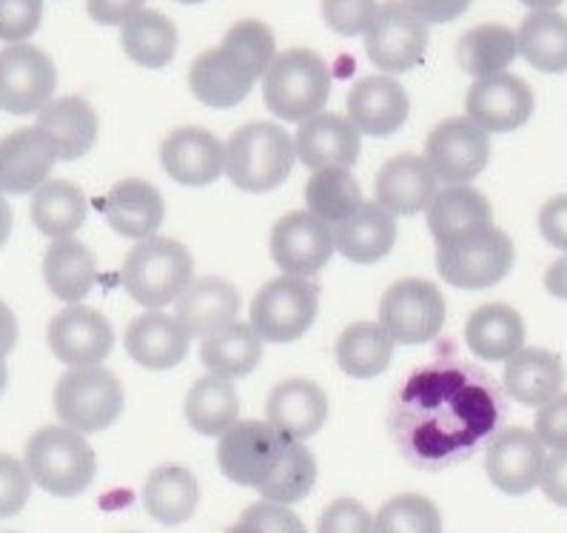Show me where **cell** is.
Returning a JSON list of instances; mask_svg holds the SVG:
<instances>
[{
    "mask_svg": "<svg viewBox=\"0 0 567 533\" xmlns=\"http://www.w3.org/2000/svg\"><path fill=\"white\" fill-rule=\"evenodd\" d=\"M485 380L465 366H434L411 377L394 411V437L408 460L440 468L474 453L499 420V400Z\"/></svg>",
    "mask_w": 567,
    "mask_h": 533,
    "instance_id": "1",
    "label": "cell"
},
{
    "mask_svg": "<svg viewBox=\"0 0 567 533\" xmlns=\"http://www.w3.org/2000/svg\"><path fill=\"white\" fill-rule=\"evenodd\" d=\"M297 161L291 134L277 123H248L226 143V177L240 192L266 194L286 183Z\"/></svg>",
    "mask_w": 567,
    "mask_h": 533,
    "instance_id": "2",
    "label": "cell"
},
{
    "mask_svg": "<svg viewBox=\"0 0 567 533\" xmlns=\"http://www.w3.org/2000/svg\"><path fill=\"white\" fill-rule=\"evenodd\" d=\"M262 98L268 112L280 121H308L331 98V66L311 49H288L274 58L262 78Z\"/></svg>",
    "mask_w": 567,
    "mask_h": 533,
    "instance_id": "3",
    "label": "cell"
},
{
    "mask_svg": "<svg viewBox=\"0 0 567 533\" xmlns=\"http://www.w3.org/2000/svg\"><path fill=\"white\" fill-rule=\"evenodd\" d=\"M194 280V260L183 243L172 237H148L134 243L123 263V286L143 308L168 306Z\"/></svg>",
    "mask_w": 567,
    "mask_h": 533,
    "instance_id": "4",
    "label": "cell"
},
{
    "mask_svg": "<svg viewBox=\"0 0 567 533\" xmlns=\"http://www.w3.org/2000/svg\"><path fill=\"white\" fill-rule=\"evenodd\" d=\"M27 468L34 485L52 496H78L92 485L97 460L81 431L47 426L29 437Z\"/></svg>",
    "mask_w": 567,
    "mask_h": 533,
    "instance_id": "5",
    "label": "cell"
},
{
    "mask_svg": "<svg viewBox=\"0 0 567 533\" xmlns=\"http://www.w3.org/2000/svg\"><path fill=\"white\" fill-rule=\"evenodd\" d=\"M126 393L121 380L103 366L72 368L54 386L58 420L72 431L97 433L114 426L121 417Z\"/></svg>",
    "mask_w": 567,
    "mask_h": 533,
    "instance_id": "6",
    "label": "cell"
},
{
    "mask_svg": "<svg viewBox=\"0 0 567 533\" xmlns=\"http://www.w3.org/2000/svg\"><path fill=\"white\" fill-rule=\"evenodd\" d=\"M514 240L502 228H485L480 234L436 246V271L442 280L465 291H485L507 277L514 268Z\"/></svg>",
    "mask_w": 567,
    "mask_h": 533,
    "instance_id": "7",
    "label": "cell"
},
{
    "mask_svg": "<svg viewBox=\"0 0 567 533\" xmlns=\"http://www.w3.org/2000/svg\"><path fill=\"white\" fill-rule=\"evenodd\" d=\"M317 311H320V286L308 277L282 274L254 297L248 326L262 342H295L315 326Z\"/></svg>",
    "mask_w": 567,
    "mask_h": 533,
    "instance_id": "8",
    "label": "cell"
},
{
    "mask_svg": "<svg viewBox=\"0 0 567 533\" xmlns=\"http://www.w3.org/2000/svg\"><path fill=\"white\" fill-rule=\"evenodd\" d=\"M445 294L434 283L408 277L394 283L380 300V326L400 346H420L434 340L445 326Z\"/></svg>",
    "mask_w": 567,
    "mask_h": 533,
    "instance_id": "9",
    "label": "cell"
},
{
    "mask_svg": "<svg viewBox=\"0 0 567 533\" xmlns=\"http://www.w3.org/2000/svg\"><path fill=\"white\" fill-rule=\"evenodd\" d=\"M288 440L291 437L280 433L268 422L237 420L217 442V465L234 485L257 491L274 473Z\"/></svg>",
    "mask_w": 567,
    "mask_h": 533,
    "instance_id": "10",
    "label": "cell"
},
{
    "mask_svg": "<svg viewBox=\"0 0 567 533\" xmlns=\"http://www.w3.org/2000/svg\"><path fill=\"white\" fill-rule=\"evenodd\" d=\"M427 41L431 34L425 21L400 0H385L365 32V54L382 72L402 74L425 61Z\"/></svg>",
    "mask_w": 567,
    "mask_h": 533,
    "instance_id": "11",
    "label": "cell"
},
{
    "mask_svg": "<svg viewBox=\"0 0 567 533\" xmlns=\"http://www.w3.org/2000/svg\"><path fill=\"white\" fill-rule=\"evenodd\" d=\"M425 161L434 168L436 181L451 186L467 183L485 172L491 161V137L471 117H447L427 134Z\"/></svg>",
    "mask_w": 567,
    "mask_h": 533,
    "instance_id": "12",
    "label": "cell"
},
{
    "mask_svg": "<svg viewBox=\"0 0 567 533\" xmlns=\"http://www.w3.org/2000/svg\"><path fill=\"white\" fill-rule=\"evenodd\" d=\"M58 69L43 49L12 43L0 49V109L9 114H34L52 101Z\"/></svg>",
    "mask_w": 567,
    "mask_h": 533,
    "instance_id": "13",
    "label": "cell"
},
{
    "mask_svg": "<svg viewBox=\"0 0 567 533\" xmlns=\"http://www.w3.org/2000/svg\"><path fill=\"white\" fill-rule=\"evenodd\" d=\"M337 252L334 232L308 212H291L271 228V257L291 277H315Z\"/></svg>",
    "mask_w": 567,
    "mask_h": 533,
    "instance_id": "14",
    "label": "cell"
},
{
    "mask_svg": "<svg viewBox=\"0 0 567 533\" xmlns=\"http://www.w3.org/2000/svg\"><path fill=\"white\" fill-rule=\"evenodd\" d=\"M534 92L516 74H491L471 83L465 98L467 117L487 134L516 132L534 114Z\"/></svg>",
    "mask_w": 567,
    "mask_h": 533,
    "instance_id": "15",
    "label": "cell"
},
{
    "mask_svg": "<svg viewBox=\"0 0 567 533\" xmlns=\"http://www.w3.org/2000/svg\"><path fill=\"white\" fill-rule=\"evenodd\" d=\"M47 337L54 357L72 368L101 366L114 348L112 322L83 303L54 314Z\"/></svg>",
    "mask_w": 567,
    "mask_h": 533,
    "instance_id": "16",
    "label": "cell"
},
{
    "mask_svg": "<svg viewBox=\"0 0 567 533\" xmlns=\"http://www.w3.org/2000/svg\"><path fill=\"white\" fill-rule=\"evenodd\" d=\"M545 460V445L534 431L505 428L487 442L485 471L502 493L525 496L539 485Z\"/></svg>",
    "mask_w": 567,
    "mask_h": 533,
    "instance_id": "17",
    "label": "cell"
},
{
    "mask_svg": "<svg viewBox=\"0 0 567 533\" xmlns=\"http://www.w3.org/2000/svg\"><path fill=\"white\" fill-rule=\"evenodd\" d=\"M257 78L260 74L226 43H220L217 49H206L188 69V86H192L194 98L212 109L240 106L251 94Z\"/></svg>",
    "mask_w": 567,
    "mask_h": 533,
    "instance_id": "18",
    "label": "cell"
},
{
    "mask_svg": "<svg viewBox=\"0 0 567 533\" xmlns=\"http://www.w3.org/2000/svg\"><path fill=\"white\" fill-rule=\"evenodd\" d=\"M161 161L168 177L183 186H212L226 168V146L206 129L183 126L163 141Z\"/></svg>",
    "mask_w": 567,
    "mask_h": 533,
    "instance_id": "19",
    "label": "cell"
},
{
    "mask_svg": "<svg viewBox=\"0 0 567 533\" xmlns=\"http://www.w3.org/2000/svg\"><path fill=\"white\" fill-rule=\"evenodd\" d=\"M54 161L58 154L38 126L0 137V194L21 197L38 192L52 174Z\"/></svg>",
    "mask_w": 567,
    "mask_h": 533,
    "instance_id": "20",
    "label": "cell"
},
{
    "mask_svg": "<svg viewBox=\"0 0 567 533\" xmlns=\"http://www.w3.org/2000/svg\"><path fill=\"white\" fill-rule=\"evenodd\" d=\"M411 112V101L400 81L374 74L362 78L348 92V121L354 123L360 134L371 137H388L400 132Z\"/></svg>",
    "mask_w": 567,
    "mask_h": 533,
    "instance_id": "21",
    "label": "cell"
},
{
    "mask_svg": "<svg viewBox=\"0 0 567 533\" xmlns=\"http://www.w3.org/2000/svg\"><path fill=\"white\" fill-rule=\"evenodd\" d=\"M295 148L302 166L311 168V172L351 168L360 157V132L342 114L320 112L300 123Z\"/></svg>",
    "mask_w": 567,
    "mask_h": 533,
    "instance_id": "22",
    "label": "cell"
},
{
    "mask_svg": "<svg viewBox=\"0 0 567 533\" xmlns=\"http://www.w3.org/2000/svg\"><path fill=\"white\" fill-rule=\"evenodd\" d=\"M436 174L420 154H396L380 168L374 197L385 212L411 217L431 206L436 197Z\"/></svg>",
    "mask_w": 567,
    "mask_h": 533,
    "instance_id": "23",
    "label": "cell"
},
{
    "mask_svg": "<svg viewBox=\"0 0 567 533\" xmlns=\"http://www.w3.org/2000/svg\"><path fill=\"white\" fill-rule=\"evenodd\" d=\"M240 314V291L223 277H200L177 297V322L188 337H212L234 326Z\"/></svg>",
    "mask_w": 567,
    "mask_h": 533,
    "instance_id": "24",
    "label": "cell"
},
{
    "mask_svg": "<svg viewBox=\"0 0 567 533\" xmlns=\"http://www.w3.org/2000/svg\"><path fill=\"white\" fill-rule=\"evenodd\" d=\"M188 337L177 317L166 311H146L126 328L123 346L137 366L148 371H168L188 357Z\"/></svg>",
    "mask_w": 567,
    "mask_h": 533,
    "instance_id": "25",
    "label": "cell"
},
{
    "mask_svg": "<svg viewBox=\"0 0 567 533\" xmlns=\"http://www.w3.org/2000/svg\"><path fill=\"white\" fill-rule=\"evenodd\" d=\"M266 413L268 426H274L291 440L302 442L326 426L328 397L317 382L295 377V380L280 382L268 393Z\"/></svg>",
    "mask_w": 567,
    "mask_h": 533,
    "instance_id": "26",
    "label": "cell"
},
{
    "mask_svg": "<svg viewBox=\"0 0 567 533\" xmlns=\"http://www.w3.org/2000/svg\"><path fill=\"white\" fill-rule=\"evenodd\" d=\"M106 221L114 232L128 240H148L157 234L166 217L161 188L141 177H126L114 183L106 197Z\"/></svg>",
    "mask_w": 567,
    "mask_h": 533,
    "instance_id": "27",
    "label": "cell"
},
{
    "mask_svg": "<svg viewBox=\"0 0 567 533\" xmlns=\"http://www.w3.org/2000/svg\"><path fill=\"white\" fill-rule=\"evenodd\" d=\"M494 226V208L474 186H447L427 206V228L440 243H454Z\"/></svg>",
    "mask_w": 567,
    "mask_h": 533,
    "instance_id": "28",
    "label": "cell"
},
{
    "mask_svg": "<svg viewBox=\"0 0 567 533\" xmlns=\"http://www.w3.org/2000/svg\"><path fill=\"white\" fill-rule=\"evenodd\" d=\"M505 393L525 408H542L559 397L565 386V366L556 353L545 348H522L505 362Z\"/></svg>",
    "mask_w": 567,
    "mask_h": 533,
    "instance_id": "29",
    "label": "cell"
},
{
    "mask_svg": "<svg viewBox=\"0 0 567 533\" xmlns=\"http://www.w3.org/2000/svg\"><path fill=\"white\" fill-rule=\"evenodd\" d=\"M38 129L49 137L58 161H78L97 141V114L83 98H58L38 112Z\"/></svg>",
    "mask_w": 567,
    "mask_h": 533,
    "instance_id": "30",
    "label": "cell"
},
{
    "mask_svg": "<svg viewBox=\"0 0 567 533\" xmlns=\"http://www.w3.org/2000/svg\"><path fill=\"white\" fill-rule=\"evenodd\" d=\"M465 342L480 360L507 362L525 348V320L505 303H487L467 317Z\"/></svg>",
    "mask_w": 567,
    "mask_h": 533,
    "instance_id": "31",
    "label": "cell"
},
{
    "mask_svg": "<svg viewBox=\"0 0 567 533\" xmlns=\"http://www.w3.org/2000/svg\"><path fill=\"white\" fill-rule=\"evenodd\" d=\"M334 246L346 260L357 266L382 260L391 254L396 243V221L394 214L385 212L380 203H362L360 212H354L348 221L337 223Z\"/></svg>",
    "mask_w": 567,
    "mask_h": 533,
    "instance_id": "32",
    "label": "cell"
},
{
    "mask_svg": "<svg viewBox=\"0 0 567 533\" xmlns=\"http://www.w3.org/2000/svg\"><path fill=\"white\" fill-rule=\"evenodd\" d=\"M200 502L197 476L183 465H161L148 473L143 488V505L161 525H183L194 516Z\"/></svg>",
    "mask_w": 567,
    "mask_h": 533,
    "instance_id": "33",
    "label": "cell"
},
{
    "mask_svg": "<svg viewBox=\"0 0 567 533\" xmlns=\"http://www.w3.org/2000/svg\"><path fill=\"white\" fill-rule=\"evenodd\" d=\"M43 280L58 300L78 306L81 300H86V294L97 280L94 254L74 237L54 240L43 257Z\"/></svg>",
    "mask_w": 567,
    "mask_h": 533,
    "instance_id": "34",
    "label": "cell"
},
{
    "mask_svg": "<svg viewBox=\"0 0 567 533\" xmlns=\"http://www.w3.org/2000/svg\"><path fill=\"white\" fill-rule=\"evenodd\" d=\"M186 420L203 437H223L240 420V397L228 377L208 373L188 388Z\"/></svg>",
    "mask_w": 567,
    "mask_h": 533,
    "instance_id": "35",
    "label": "cell"
},
{
    "mask_svg": "<svg viewBox=\"0 0 567 533\" xmlns=\"http://www.w3.org/2000/svg\"><path fill=\"white\" fill-rule=\"evenodd\" d=\"M177 27L172 18L154 9H141V12L123 23L121 43L128 61L143 69H163L174 61L177 54Z\"/></svg>",
    "mask_w": 567,
    "mask_h": 533,
    "instance_id": "36",
    "label": "cell"
},
{
    "mask_svg": "<svg viewBox=\"0 0 567 533\" xmlns=\"http://www.w3.org/2000/svg\"><path fill=\"white\" fill-rule=\"evenodd\" d=\"M519 54L536 72L561 74L567 72V18L559 12H530L522 21Z\"/></svg>",
    "mask_w": 567,
    "mask_h": 533,
    "instance_id": "37",
    "label": "cell"
},
{
    "mask_svg": "<svg viewBox=\"0 0 567 533\" xmlns=\"http://www.w3.org/2000/svg\"><path fill=\"white\" fill-rule=\"evenodd\" d=\"M519 54V41L516 32L499 23H485L471 32H465L456 43V63L465 69L467 74L480 78H491V74H502Z\"/></svg>",
    "mask_w": 567,
    "mask_h": 533,
    "instance_id": "38",
    "label": "cell"
},
{
    "mask_svg": "<svg viewBox=\"0 0 567 533\" xmlns=\"http://www.w3.org/2000/svg\"><path fill=\"white\" fill-rule=\"evenodd\" d=\"M391 334L380 322H354L337 340V362L354 380H371L382 373L394 357Z\"/></svg>",
    "mask_w": 567,
    "mask_h": 533,
    "instance_id": "39",
    "label": "cell"
},
{
    "mask_svg": "<svg viewBox=\"0 0 567 533\" xmlns=\"http://www.w3.org/2000/svg\"><path fill=\"white\" fill-rule=\"evenodd\" d=\"M32 223L34 228L52 240L72 237L81 232L86 221V197L74 183L69 181H47L32 197Z\"/></svg>",
    "mask_w": 567,
    "mask_h": 533,
    "instance_id": "40",
    "label": "cell"
},
{
    "mask_svg": "<svg viewBox=\"0 0 567 533\" xmlns=\"http://www.w3.org/2000/svg\"><path fill=\"white\" fill-rule=\"evenodd\" d=\"M200 360L217 377H246L262 360V340L248 322H234L203 340Z\"/></svg>",
    "mask_w": 567,
    "mask_h": 533,
    "instance_id": "41",
    "label": "cell"
},
{
    "mask_svg": "<svg viewBox=\"0 0 567 533\" xmlns=\"http://www.w3.org/2000/svg\"><path fill=\"white\" fill-rule=\"evenodd\" d=\"M308 212L328 226L348 221L362 208V188L348 168H320L306 183Z\"/></svg>",
    "mask_w": 567,
    "mask_h": 533,
    "instance_id": "42",
    "label": "cell"
},
{
    "mask_svg": "<svg viewBox=\"0 0 567 533\" xmlns=\"http://www.w3.org/2000/svg\"><path fill=\"white\" fill-rule=\"evenodd\" d=\"M317 482V460L315 453L308 451L302 442L288 440L286 451H282L280 462L274 468V473L257 488L266 502H277V505H295V502L306 500L311 488Z\"/></svg>",
    "mask_w": 567,
    "mask_h": 533,
    "instance_id": "43",
    "label": "cell"
},
{
    "mask_svg": "<svg viewBox=\"0 0 567 533\" xmlns=\"http://www.w3.org/2000/svg\"><path fill=\"white\" fill-rule=\"evenodd\" d=\"M374 533H442L440 508L422 493H400L380 508Z\"/></svg>",
    "mask_w": 567,
    "mask_h": 533,
    "instance_id": "44",
    "label": "cell"
},
{
    "mask_svg": "<svg viewBox=\"0 0 567 533\" xmlns=\"http://www.w3.org/2000/svg\"><path fill=\"white\" fill-rule=\"evenodd\" d=\"M32 482L27 462H21L12 453H0V520H9L27 508Z\"/></svg>",
    "mask_w": 567,
    "mask_h": 533,
    "instance_id": "45",
    "label": "cell"
},
{
    "mask_svg": "<svg viewBox=\"0 0 567 533\" xmlns=\"http://www.w3.org/2000/svg\"><path fill=\"white\" fill-rule=\"evenodd\" d=\"M377 0H322V18L331 32L342 38H357L368 32L371 21L377 18Z\"/></svg>",
    "mask_w": 567,
    "mask_h": 533,
    "instance_id": "46",
    "label": "cell"
},
{
    "mask_svg": "<svg viewBox=\"0 0 567 533\" xmlns=\"http://www.w3.org/2000/svg\"><path fill=\"white\" fill-rule=\"evenodd\" d=\"M43 21V0H0V41L23 43Z\"/></svg>",
    "mask_w": 567,
    "mask_h": 533,
    "instance_id": "47",
    "label": "cell"
},
{
    "mask_svg": "<svg viewBox=\"0 0 567 533\" xmlns=\"http://www.w3.org/2000/svg\"><path fill=\"white\" fill-rule=\"evenodd\" d=\"M317 533H374V516L357 500H337L322 511Z\"/></svg>",
    "mask_w": 567,
    "mask_h": 533,
    "instance_id": "48",
    "label": "cell"
},
{
    "mask_svg": "<svg viewBox=\"0 0 567 533\" xmlns=\"http://www.w3.org/2000/svg\"><path fill=\"white\" fill-rule=\"evenodd\" d=\"M534 433L545 448L565 451L567 448V393H559L536 411Z\"/></svg>",
    "mask_w": 567,
    "mask_h": 533,
    "instance_id": "49",
    "label": "cell"
},
{
    "mask_svg": "<svg viewBox=\"0 0 567 533\" xmlns=\"http://www.w3.org/2000/svg\"><path fill=\"white\" fill-rule=\"evenodd\" d=\"M243 522H251L254 527H260L262 533H308L302 520L288 505H277V502H257V505L246 508Z\"/></svg>",
    "mask_w": 567,
    "mask_h": 533,
    "instance_id": "50",
    "label": "cell"
},
{
    "mask_svg": "<svg viewBox=\"0 0 567 533\" xmlns=\"http://www.w3.org/2000/svg\"><path fill=\"white\" fill-rule=\"evenodd\" d=\"M539 232L545 243L567 252V194L547 201L539 212Z\"/></svg>",
    "mask_w": 567,
    "mask_h": 533,
    "instance_id": "51",
    "label": "cell"
},
{
    "mask_svg": "<svg viewBox=\"0 0 567 533\" xmlns=\"http://www.w3.org/2000/svg\"><path fill=\"white\" fill-rule=\"evenodd\" d=\"M143 7L146 0H86L89 18L101 27H123Z\"/></svg>",
    "mask_w": 567,
    "mask_h": 533,
    "instance_id": "52",
    "label": "cell"
},
{
    "mask_svg": "<svg viewBox=\"0 0 567 533\" xmlns=\"http://www.w3.org/2000/svg\"><path fill=\"white\" fill-rule=\"evenodd\" d=\"M542 491L554 505L567 508V448L565 451H554L545 460L542 468Z\"/></svg>",
    "mask_w": 567,
    "mask_h": 533,
    "instance_id": "53",
    "label": "cell"
},
{
    "mask_svg": "<svg viewBox=\"0 0 567 533\" xmlns=\"http://www.w3.org/2000/svg\"><path fill=\"white\" fill-rule=\"evenodd\" d=\"M425 23H451L467 12L474 0H402Z\"/></svg>",
    "mask_w": 567,
    "mask_h": 533,
    "instance_id": "54",
    "label": "cell"
},
{
    "mask_svg": "<svg viewBox=\"0 0 567 533\" xmlns=\"http://www.w3.org/2000/svg\"><path fill=\"white\" fill-rule=\"evenodd\" d=\"M14 342H18V317H14L7 303L0 300V357H7Z\"/></svg>",
    "mask_w": 567,
    "mask_h": 533,
    "instance_id": "55",
    "label": "cell"
},
{
    "mask_svg": "<svg viewBox=\"0 0 567 533\" xmlns=\"http://www.w3.org/2000/svg\"><path fill=\"white\" fill-rule=\"evenodd\" d=\"M545 288L559 300H567V257L550 263L545 271Z\"/></svg>",
    "mask_w": 567,
    "mask_h": 533,
    "instance_id": "56",
    "label": "cell"
},
{
    "mask_svg": "<svg viewBox=\"0 0 567 533\" xmlns=\"http://www.w3.org/2000/svg\"><path fill=\"white\" fill-rule=\"evenodd\" d=\"M9 234H12V206L7 203V197H0V248L7 246Z\"/></svg>",
    "mask_w": 567,
    "mask_h": 533,
    "instance_id": "57",
    "label": "cell"
},
{
    "mask_svg": "<svg viewBox=\"0 0 567 533\" xmlns=\"http://www.w3.org/2000/svg\"><path fill=\"white\" fill-rule=\"evenodd\" d=\"M519 3H525V7L534 9V12H550V9H556L559 3H565V0H519Z\"/></svg>",
    "mask_w": 567,
    "mask_h": 533,
    "instance_id": "58",
    "label": "cell"
},
{
    "mask_svg": "<svg viewBox=\"0 0 567 533\" xmlns=\"http://www.w3.org/2000/svg\"><path fill=\"white\" fill-rule=\"evenodd\" d=\"M226 533H262L260 531V527H254L251 525V522H237V525H231V527H228V531Z\"/></svg>",
    "mask_w": 567,
    "mask_h": 533,
    "instance_id": "59",
    "label": "cell"
},
{
    "mask_svg": "<svg viewBox=\"0 0 567 533\" xmlns=\"http://www.w3.org/2000/svg\"><path fill=\"white\" fill-rule=\"evenodd\" d=\"M7 382H9V368H7V360L0 357V393H3Z\"/></svg>",
    "mask_w": 567,
    "mask_h": 533,
    "instance_id": "60",
    "label": "cell"
},
{
    "mask_svg": "<svg viewBox=\"0 0 567 533\" xmlns=\"http://www.w3.org/2000/svg\"><path fill=\"white\" fill-rule=\"evenodd\" d=\"M177 3H186V7H192V3H203V0H177Z\"/></svg>",
    "mask_w": 567,
    "mask_h": 533,
    "instance_id": "61",
    "label": "cell"
},
{
    "mask_svg": "<svg viewBox=\"0 0 567 533\" xmlns=\"http://www.w3.org/2000/svg\"><path fill=\"white\" fill-rule=\"evenodd\" d=\"M3 533H14V531H3Z\"/></svg>",
    "mask_w": 567,
    "mask_h": 533,
    "instance_id": "62",
    "label": "cell"
}]
</instances>
